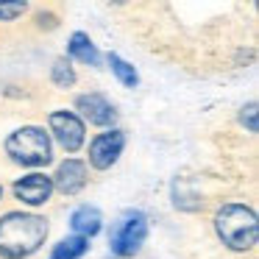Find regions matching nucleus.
<instances>
[{
    "label": "nucleus",
    "mask_w": 259,
    "mask_h": 259,
    "mask_svg": "<svg viewBox=\"0 0 259 259\" xmlns=\"http://www.w3.org/2000/svg\"><path fill=\"white\" fill-rule=\"evenodd\" d=\"M51 220L28 209L0 212V259H31L48 245Z\"/></svg>",
    "instance_id": "1"
},
{
    "label": "nucleus",
    "mask_w": 259,
    "mask_h": 259,
    "mask_svg": "<svg viewBox=\"0 0 259 259\" xmlns=\"http://www.w3.org/2000/svg\"><path fill=\"white\" fill-rule=\"evenodd\" d=\"M212 231L229 253L253 256L259 245V218L256 206L248 201H223L212 212Z\"/></svg>",
    "instance_id": "2"
},
{
    "label": "nucleus",
    "mask_w": 259,
    "mask_h": 259,
    "mask_svg": "<svg viewBox=\"0 0 259 259\" xmlns=\"http://www.w3.org/2000/svg\"><path fill=\"white\" fill-rule=\"evenodd\" d=\"M3 153H6V159L12 164L28 170V173L51 167L53 159H56V148L51 142V134L45 131V125H36V123L20 125L12 134H6Z\"/></svg>",
    "instance_id": "3"
},
{
    "label": "nucleus",
    "mask_w": 259,
    "mask_h": 259,
    "mask_svg": "<svg viewBox=\"0 0 259 259\" xmlns=\"http://www.w3.org/2000/svg\"><path fill=\"white\" fill-rule=\"evenodd\" d=\"M148 214L142 209H125L109 229V253L114 259H134L140 256L148 240Z\"/></svg>",
    "instance_id": "4"
},
{
    "label": "nucleus",
    "mask_w": 259,
    "mask_h": 259,
    "mask_svg": "<svg viewBox=\"0 0 259 259\" xmlns=\"http://www.w3.org/2000/svg\"><path fill=\"white\" fill-rule=\"evenodd\" d=\"M48 134H51L53 148H62L67 156H75L87 148V123L73 112V109H53L45 117Z\"/></svg>",
    "instance_id": "5"
},
{
    "label": "nucleus",
    "mask_w": 259,
    "mask_h": 259,
    "mask_svg": "<svg viewBox=\"0 0 259 259\" xmlns=\"http://www.w3.org/2000/svg\"><path fill=\"white\" fill-rule=\"evenodd\" d=\"M125 145H128V131L120 128V125L106 128V131H98L84 148L87 151V156H84L87 167L95 170V173H106V170H112L114 164L120 162Z\"/></svg>",
    "instance_id": "6"
},
{
    "label": "nucleus",
    "mask_w": 259,
    "mask_h": 259,
    "mask_svg": "<svg viewBox=\"0 0 259 259\" xmlns=\"http://www.w3.org/2000/svg\"><path fill=\"white\" fill-rule=\"evenodd\" d=\"M12 195H14V201H20V209H28V212H36V209L48 206L51 198L56 195L51 173H45V170L23 173L20 179L12 181Z\"/></svg>",
    "instance_id": "7"
},
{
    "label": "nucleus",
    "mask_w": 259,
    "mask_h": 259,
    "mask_svg": "<svg viewBox=\"0 0 259 259\" xmlns=\"http://www.w3.org/2000/svg\"><path fill=\"white\" fill-rule=\"evenodd\" d=\"M73 112L84 120L87 125H95V128L106 131L114 128L120 120V112L112 101H109L103 92H78L73 98Z\"/></svg>",
    "instance_id": "8"
},
{
    "label": "nucleus",
    "mask_w": 259,
    "mask_h": 259,
    "mask_svg": "<svg viewBox=\"0 0 259 259\" xmlns=\"http://www.w3.org/2000/svg\"><path fill=\"white\" fill-rule=\"evenodd\" d=\"M51 181H53V192H59L64 198H75L90 184V167L81 156H67L56 164V170L51 173Z\"/></svg>",
    "instance_id": "9"
},
{
    "label": "nucleus",
    "mask_w": 259,
    "mask_h": 259,
    "mask_svg": "<svg viewBox=\"0 0 259 259\" xmlns=\"http://www.w3.org/2000/svg\"><path fill=\"white\" fill-rule=\"evenodd\" d=\"M64 56L70 62H78L84 67H101L103 64V53L98 51V45L92 42V36L87 31H73L67 39V53Z\"/></svg>",
    "instance_id": "10"
},
{
    "label": "nucleus",
    "mask_w": 259,
    "mask_h": 259,
    "mask_svg": "<svg viewBox=\"0 0 259 259\" xmlns=\"http://www.w3.org/2000/svg\"><path fill=\"white\" fill-rule=\"evenodd\" d=\"M70 231L78 234V237H87V240L98 237L103 231L101 209L92 206V203H81V206H75L73 212H70Z\"/></svg>",
    "instance_id": "11"
},
{
    "label": "nucleus",
    "mask_w": 259,
    "mask_h": 259,
    "mask_svg": "<svg viewBox=\"0 0 259 259\" xmlns=\"http://www.w3.org/2000/svg\"><path fill=\"white\" fill-rule=\"evenodd\" d=\"M103 62H106V67L112 70V75L125 87V90H137V87H140V73H137V67L131 62H125L120 53L109 51L106 56H103Z\"/></svg>",
    "instance_id": "12"
},
{
    "label": "nucleus",
    "mask_w": 259,
    "mask_h": 259,
    "mask_svg": "<svg viewBox=\"0 0 259 259\" xmlns=\"http://www.w3.org/2000/svg\"><path fill=\"white\" fill-rule=\"evenodd\" d=\"M87 253H90V240L78 234H67L56 245H51V256L48 259H81Z\"/></svg>",
    "instance_id": "13"
},
{
    "label": "nucleus",
    "mask_w": 259,
    "mask_h": 259,
    "mask_svg": "<svg viewBox=\"0 0 259 259\" xmlns=\"http://www.w3.org/2000/svg\"><path fill=\"white\" fill-rule=\"evenodd\" d=\"M28 14V23L36 34H53L62 25V12L56 6H31Z\"/></svg>",
    "instance_id": "14"
},
{
    "label": "nucleus",
    "mask_w": 259,
    "mask_h": 259,
    "mask_svg": "<svg viewBox=\"0 0 259 259\" xmlns=\"http://www.w3.org/2000/svg\"><path fill=\"white\" fill-rule=\"evenodd\" d=\"M51 84L59 87V90H73L75 84H78V73H75L73 62H70L67 56H56L51 64Z\"/></svg>",
    "instance_id": "15"
},
{
    "label": "nucleus",
    "mask_w": 259,
    "mask_h": 259,
    "mask_svg": "<svg viewBox=\"0 0 259 259\" xmlns=\"http://www.w3.org/2000/svg\"><path fill=\"white\" fill-rule=\"evenodd\" d=\"M237 123H240V128H245V134H256L259 131V114H256V101H248L245 106H240V112H237Z\"/></svg>",
    "instance_id": "16"
},
{
    "label": "nucleus",
    "mask_w": 259,
    "mask_h": 259,
    "mask_svg": "<svg viewBox=\"0 0 259 259\" xmlns=\"http://www.w3.org/2000/svg\"><path fill=\"white\" fill-rule=\"evenodd\" d=\"M31 12V3H0V23H17Z\"/></svg>",
    "instance_id": "17"
},
{
    "label": "nucleus",
    "mask_w": 259,
    "mask_h": 259,
    "mask_svg": "<svg viewBox=\"0 0 259 259\" xmlns=\"http://www.w3.org/2000/svg\"><path fill=\"white\" fill-rule=\"evenodd\" d=\"M3 198H6V190H3V184H0V203H3Z\"/></svg>",
    "instance_id": "18"
}]
</instances>
